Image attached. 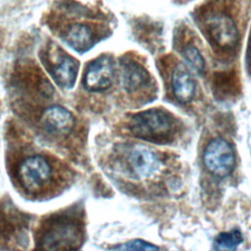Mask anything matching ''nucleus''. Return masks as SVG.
<instances>
[{
  "instance_id": "f257e3e1",
  "label": "nucleus",
  "mask_w": 251,
  "mask_h": 251,
  "mask_svg": "<svg viewBox=\"0 0 251 251\" xmlns=\"http://www.w3.org/2000/svg\"><path fill=\"white\" fill-rule=\"evenodd\" d=\"M129 130L137 138L161 142L173 133L174 121L165 111L150 109L133 115L129 120Z\"/></svg>"
},
{
  "instance_id": "f03ea898",
  "label": "nucleus",
  "mask_w": 251,
  "mask_h": 251,
  "mask_svg": "<svg viewBox=\"0 0 251 251\" xmlns=\"http://www.w3.org/2000/svg\"><path fill=\"white\" fill-rule=\"evenodd\" d=\"M80 241L79 227L70 220L53 221L39 239V248L45 250L75 249Z\"/></svg>"
},
{
  "instance_id": "7ed1b4c3",
  "label": "nucleus",
  "mask_w": 251,
  "mask_h": 251,
  "mask_svg": "<svg viewBox=\"0 0 251 251\" xmlns=\"http://www.w3.org/2000/svg\"><path fill=\"white\" fill-rule=\"evenodd\" d=\"M206 169L218 177H225L231 174L235 166V155L231 145L222 137L212 139L203 154Z\"/></svg>"
},
{
  "instance_id": "20e7f679",
  "label": "nucleus",
  "mask_w": 251,
  "mask_h": 251,
  "mask_svg": "<svg viewBox=\"0 0 251 251\" xmlns=\"http://www.w3.org/2000/svg\"><path fill=\"white\" fill-rule=\"evenodd\" d=\"M209 38L221 49H232L238 42V30L234 21L225 13H213L204 22Z\"/></svg>"
},
{
  "instance_id": "39448f33",
  "label": "nucleus",
  "mask_w": 251,
  "mask_h": 251,
  "mask_svg": "<svg viewBox=\"0 0 251 251\" xmlns=\"http://www.w3.org/2000/svg\"><path fill=\"white\" fill-rule=\"evenodd\" d=\"M18 176L21 185L25 189L34 191L41 188L49 180L51 166L43 156L32 155L21 162Z\"/></svg>"
},
{
  "instance_id": "423d86ee",
  "label": "nucleus",
  "mask_w": 251,
  "mask_h": 251,
  "mask_svg": "<svg viewBox=\"0 0 251 251\" xmlns=\"http://www.w3.org/2000/svg\"><path fill=\"white\" fill-rule=\"evenodd\" d=\"M114 79V64L109 56L103 55L92 61L83 75V86L91 92L108 89Z\"/></svg>"
},
{
  "instance_id": "0eeeda50",
  "label": "nucleus",
  "mask_w": 251,
  "mask_h": 251,
  "mask_svg": "<svg viewBox=\"0 0 251 251\" xmlns=\"http://www.w3.org/2000/svg\"><path fill=\"white\" fill-rule=\"evenodd\" d=\"M130 171L138 178H148L152 176L160 168L158 156L147 146L134 145L127 156Z\"/></svg>"
},
{
  "instance_id": "6e6552de",
  "label": "nucleus",
  "mask_w": 251,
  "mask_h": 251,
  "mask_svg": "<svg viewBox=\"0 0 251 251\" xmlns=\"http://www.w3.org/2000/svg\"><path fill=\"white\" fill-rule=\"evenodd\" d=\"M42 124L47 131L57 135L69 133L75 126L73 114L62 106L48 107L42 115Z\"/></svg>"
},
{
  "instance_id": "1a4fd4ad",
  "label": "nucleus",
  "mask_w": 251,
  "mask_h": 251,
  "mask_svg": "<svg viewBox=\"0 0 251 251\" xmlns=\"http://www.w3.org/2000/svg\"><path fill=\"white\" fill-rule=\"evenodd\" d=\"M148 80L149 75L141 65L130 59H124L121 62V84L126 91H136Z\"/></svg>"
},
{
  "instance_id": "9d476101",
  "label": "nucleus",
  "mask_w": 251,
  "mask_h": 251,
  "mask_svg": "<svg viewBox=\"0 0 251 251\" xmlns=\"http://www.w3.org/2000/svg\"><path fill=\"white\" fill-rule=\"evenodd\" d=\"M172 88L176 99L180 103L190 102L195 94V82L183 65H177L172 75Z\"/></svg>"
},
{
  "instance_id": "9b49d317",
  "label": "nucleus",
  "mask_w": 251,
  "mask_h": 251,
  "mask_svg": "<svg viewBox=\"0 0 251 251\" xmlns=\"http://www.w3.org/2000/svg\"><path fill=\"white\" fill-rule=\"evenodd\" d=\"M77 70V62L70 56H65L57 65L51 67L50 73L57 85L64 89H70L75 82Z\"/></svg>"
},
{
  "instance_id": "f8f14e48",
  "label": "nucleus",
  "mask_w": 251,
  "mask_h": 251,
  "mask_svg": "<svg viewBox=\"0 0 251 251\" xmlns=\"http://www.w3.org/2000/svg\"><path fill=\"white\" fill-rule=\"evenodd\" d=\"M66 43L77 52H84L90 48L92 34L90 28L82 24L71 25L65 35Z\"/></svg>"
},
{
  "instance_id": "ddd939ff",
  "label": "nucleus",
  "mask_w": 251,
  "mask_h": 251,
  "mask_svg": "<svg viewBox=\"0 0 251 251\" xmlns=\"http://www.w3.org/2000/svg\"><path fill=\"white\" fill-rule=\"evenodd\" d=\"M242 235L239 230L232 229L220 233L214 241L216 249L220 250H233L242 242Z\"/></svg>"
},
{
  "instance_id": "4468645a",
  "label": "nucleus",
  "mask_w": 251,
  "mask_h": 251,
  "mask_svg": "<svg viewBox=\"0 0 251 251\" xmlns=\"http://www.w3.org/2000/svg\"><path fill=\"white\" fill-rule=\"evenodd\" d=\"M183 58L187 66L197 74H201L205 70V60L200 51L193 45L186 46L182 51Z\"/></svg>"
},
{
  "instance_id": "2eb2a0df",
  "label": "nucleus",
  "mask_w": 251,
  "mask_h": 251,
  "mask_svg": "<svg viewBox=\"0 0 251 251\" xmlns=\"http://www.w3.org/2000/svg\"><path fill=\"white\" fill-rule=\"evenodd\" d=\"M110 249L114 250H158L159 247L142 239H132L128 242L116 245Z\"/></svg>"
}]
</instances>
